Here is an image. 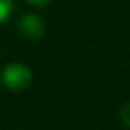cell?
I'll list each match as a JSON object with an SVG mask.
<instances>
[{"instance_id":"obj_2","label":"cell","mask_w":130,"mask_h":130,"mask_svg":"<svg viewBox=\"0 0 130 130\" xmlns=\"http://www.w3.org/2000/svg\"><path fill=\"white\" fill-rule=\"evenodd\" d=\"M16 32L27 41H38L45 36L46 25H45V20L39 14L25 13V14L20 16V20L16 23Z\"/></svg>"},{"instance_id":"obj_1","label":"cell","mask_w":130,"mask_h":130,"mask_svg":"<svg viewBox=\"0 0 130 130\" xmlns=\"http://www.w3.org/2000/svg\"><path fill=\"white\" fill-rule=\"evenodd\" d=\"M2 86L13 93L25 91L32 82V71L25 62H9L4 66L2 75H0Z\"/></svg>"},{"instance_id":"obj_4","label":"cell","mask_w":130,"mask_h":130,"mask_svg":"<svg viewBox=\"0 0 130 130\" xmlns=\"http://www.w3.org/2000/svg\"><path fill=\"white\" fill-rule=\"evenodd\" d=\"M119 119H121V123H123L125 126L130 128V100H128L126 103H123V107H121V110H119Z\"/></svg>"},{"instance_id":"obj_3","label":"cell","mask_w":130,"mask_h":130,"mask_svg":"<svg viewBox=\"0 0 130 130\" xmlns=\"http://www.w3.org/2000/svg\"><path fill=\"white\" fill-rule=\"evenodd\" d=\"M14 13V0H0V25L6 23Z\"/></svg>"},{"instance_id":"obj_5","label":"cell","mask_w":130,"mask_h":130,"mask_svg":"<svg viewBox=\"0 0 130 130\" xmlns=\"http://www.w3.org/2000/svg\"><path fill=\"white\" fill-rule=\"evenodd\" d=\"M27 4H30L32 7H45V6H48L52 0H25Z\"/></svg>"}]
</instances>
